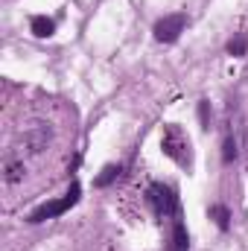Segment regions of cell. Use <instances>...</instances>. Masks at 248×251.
<instances>
[{"label": "cell", "mask_w": 248, "mask_h": 251, "mask_svg": "<svg viewBox=\"0 0 248 251\" xmlns=\"http://www.w3.org/2000/svg\"><path fill=\"white\" fill-rule=\"evenodd\" d=\"M24 143L29 146V152L32 155H38L47 143H50V126H44V123H35L26 134H24Z\"/></svg>", "instance_id": "obj_5"}, {"label": "cell", "mask_w": 248, "mask_h": 251, "mask_svg": "<svg viewBox=\"0 0 248 251\" xmlns=\"http://www.w3.org/2000/svg\"><path fill=\"white\" fill-rule=\"evenodd\" d=\"M207 117H210V108H207V102L201 100V102H198V120H201V128H207V126H210Z\"/></svg>", "instance_id": "obj_13"}, {"label": "cell", "mask_w": 248, "mask_h": 251, "mask_svg": "<svg viewBox=\"0 0 248 251\" xmlns=\"http://www.w3.org/2000/svg\"><path fill=\"white\" fill-rule=\"evenodd\" d=\"M79 193H82V190H79V184L73 181V184H70V190L64 193L62 199H53V201H44V204H38V207H35V210L26 216V222H29V225H41V222H47V219H56V216L67 213V210H70V207L79 201Z\"/></svg>", "instance_id": "obj_1"}, {"label": "cell", "mask_w": 248, "mask_h": 251, "mask_svg": "<svg viewBox=\"0 0 248 251\" xmlns=\"http://www.w3.org/2000/svg\"><path fill=\"white\" fill-rule=\"evenodd\" d=\"M246 50H248V38L243 35V32H237V35L228 41V56L240 59V56H246Z\"/></svg>", "instance_id": "obj_10"}, {"label": "cell", "mask_w": 248, "mask_h": 251, "mask_svg": "<svg viewBox=\"0 0 248 251\" xmlns=\"http://www.w3.org/2000/svg\"><path fill=\"white\" fill-rule=\"evenodd\" d=\"M210 219L219 225V231H228V228H231V213H228L225 204H213V207H210Z\"/></svg>", "instance_id": "obj_9"}, {"label": "cell", "mask_w": 248, "mask_h": 251, "mask_svg": "<svg viewBox=\"0 0 248 251\" xmlns=\"http://www.w3.org/2000/svg\"><path fill=\"white\" fill-rule=\"evenodd\" d=\"M187 29V15L181 12H173V15H164L158 24H155V38L164 41V44H173L178 41V35Z\"/></svg>", "instance_id": "obj_4"}, {"label": "cell", "mask_w": 248, "mask_h": 251, "mask_svg": "<svg viewBox=\"0 0 248 251\" xmlns=\"http://www.w3.org/2000/svg\"><path fill=\"white\" fill-rule=\"evenodd\" d=\"M123 170H120V164H108V167H102V173L94 178V184L97 187H108V184H114L117 181V176H120Z\"/></svg>", "instance_id": "obj_8"}, {"label": "cell", "mask_w": 248, "mask_h": 251, "mask_svg": "<svg viewBox=\"0 0 248 251\" xmlns=\"http://www.w3.org/2000/svg\"><path fill=\"white\" fill-rule=\"evenodd\" d=\"M234 158H237V140L228 134V137H225V143H222V161H225V164H231Z\"/></svg>", "instance_id": "obj_11"}, {"label": "cell", "mask_w": 248, "mask_h": 251, "mask_svg": "<svg viewBox=\"0 0 248 251\" xmlns=\"http://www.w3.org/2000/svg\"><path fill=\"white\" fill-rule=\"evenodd\" d=\"M146 199H149L155 216H161V219L178 216V196H175V190L173 187L155 181V184H149V190H146Z\"/></svg>", "instance_id": "obj_3"}, {"label": "cell", "mask_w": 248, "mask_h": 251, "mask_svg": "<svg viewBox=\"0 0 248 251\" xmlns=\"http://www.w3.org/2000/svg\"><path fill=\"white\" fill-rule=\"evenodd\" d=\"M161 149H164V155L173 158L178 167H190V137L181 131V126H175V123L164 126Z\"/></svg>", "instance_id": "obj_2"}, {"label": "cell", "mask_w": 248, "mask_h": 251, "mask_svg": "<svg viewBox=\"0 0 248 251\" xmlns=\"http://www.w3.org/2000/svg\"><path fill=\"white\" fill-rule=\"evenodd\" d=\"M29 29H32V35H38V38H50V35L56 32V21L47 18V15H35V18L29 21Z\"/></svg>", "instance_id": "obj_6"}, {"label": "cell", "mask_w": 248, "mask_h": 251, "mask_svg": "<svg viewBox=\"0 0 248 251\" xmlns=\"http://www.w3.org/2000/svg\"><path fill=\"white\" fill-rule=\"evenodd\" d=\"M173 251H190V234L181 219H175V225H173Z\"/></svg>", "instance_id": "obj_7"}, {"label": "cell", "mask_w": 248, "mask_h": 251, "mask_svg": "<svg viewBox=\"0 0 248 251\" xmlns=\"http://www.w3.org/2000/svg\"><path fill=\"white\" fill-rule=\"evenodd\" d=\"M24 176V161H9L6 164V181H18Z\"/></svg>", "instance_id": "obj_12"}]
</instances>
